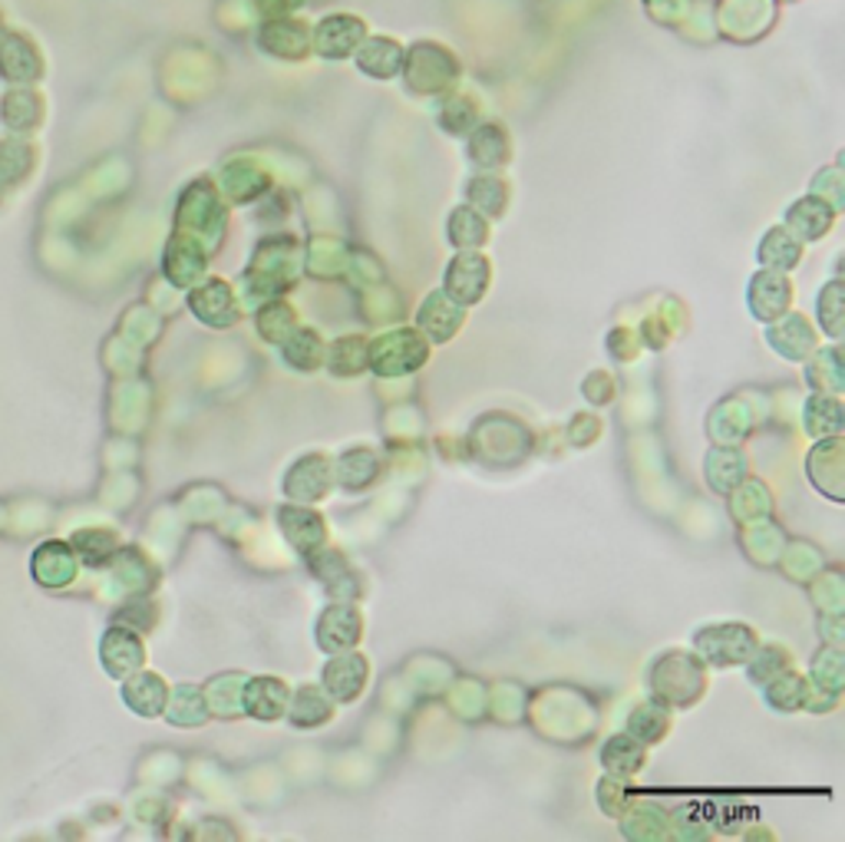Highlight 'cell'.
<instances>
[{"label":"cell","mask_w":845,"mask_h":842,"mask_svg":"<svg viewBox=\"0 0 845 842\" xmlns=\"http://www.w3.org/2000/svg\"><path fill=\"white\" fill-rule=\"evenodd\" d=\"M399 70H403L413 93H440V90L453 87L457 77H460V64H457L453 50H447L437 41L413 44L409 54H403Z\"/></svg>","instance_id":"1"},{"label":"cell","mask_w":845,"mask_h":842,"mask_svg":"<svg viewBox=\"0 0 845 842\" xmlns=\"http://www.w3.org/2000/svg\"><path fill=\"white\" fill-rule=\"evenodd\" d=\"M363 37H367V24L357 14H327L311 31V50L324 60H343V57H353Z\"/></svg>","instance_id":"2"},{"label":"cell","mask_w":845,"mask_h":842,"mask_svg":"<svg viewBox=\"0 0 845 842\" xmlns=\"http://www.w3.org/2000/svg\"><path fill=\"white\" fill-rule=\"evenodd\" d=\"M776 21V0H723L720 27L730 41H756Z\"/></svg>","instance_id":"3"},{"label":"cell","mask_w":845,"mask_h":842,"mask_svg":"<svg viewBox=\"0 0 845 842\" xmlns=\"http://www.w3.org/2000/svg\"><path fill=\"white\" fill-rule=\"evenodd\" d=\"M258 44L264 54L278 60H304L311 54V31L304 21H291V14L268 18L258 34Z\"/></svg>","instance_id":"4"},{"label":"cell","mask_w":845,"mask_h":842,"mask_svg":"<svg viewBox=\"0 0 845 842\" xmlns=\"http://www.w3.org/2000/svg\"><path fill=\"white\" fill-rule=\"evenodd\" d=\"M353 57H357L360 74H367L373 80H390L403 67V47L390 37H370V41L363 37V44L353 50Z\"/></svg>","instance_id":"5"},{"label":"cell","mask_w":845,"mask_h":842,"mask_svg":"<svg viewBox=\"0 0 845 842\" xmlns=\"http://www.w3.org/2000/svg\"><path fill=\"white\" fill-rule=\"evenodd\" d=\"M470 153H473V159H476L480 166H499V162H506V156H509L506 130H499V126H486V130H480V133L473 136Z\"/></svg>","instance_id":"6"},{"label":"cell","mask_w":845,"mask_h":842,"mask_svg":"<svg viewBox=\"0 0 845 842\" xmlns=\"http://www.w3.org/2000/svg\"><path fill=\"white\" fill-rule=\"evenodd\" d=\"M647 14L657 21V24H667V27H677L690 18V0H644Z\"/></svg>","instance_id":"7"},{"label":"cell","mask_w":845,"mask_h":842,"mask_svg":"<svg viewBox=\"0 0 845 842\" xmlns=\"http://www.w3.org/2000/svg\"><path fill=\"white\" fill-rule=\"evenodd\" d=\"M251 4L264 14V18H284V14H291L301 0H251Z\"/></svg>","instance_id":"8"},{"label":"cell","mask_w":845,"mask_h":842,"mask_svg":"<svg viewBox=\"0 0 845 842\" xmlns=\"http://www.w3.org/2000/svg\"><path fill=\"white\" fill-rule=\"evenodd\" d=\"M789 4H792V0H789Z\"/></svg>","instance_id":"9"}]
</instances>
